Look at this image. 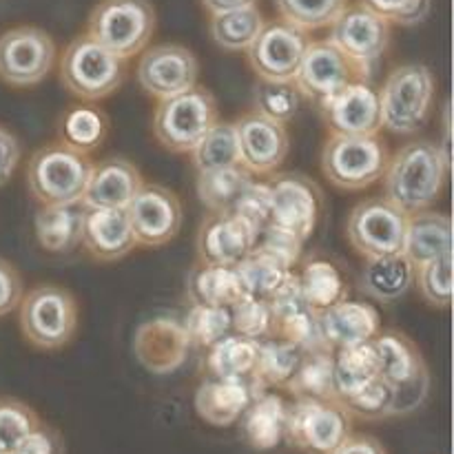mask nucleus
Returning <instances> with one entry per match:
<instances>
[{"label":"nucleus","mask_w":454,"mask_h":454,"mask_svg":"<svg viewBox=\"0 0 454 454\" xmlns=\"http://www.w3.org/2000/svg\"><path fill=\"white\" fill-rule=\"evenodd\" d=\"M450 173V155L443 153L439 142L415 137L390 153L384 182V198L395 207L411 213L433 208L446 189Z\"/></svg>","instance_id":"1"},{"label":"nucleus","mask_w":454,"mask_h":454,"mask_svg":"<svg viewBox=\"0 0 454 454\" xmlns=\"http://www.w3.org/2000/svg\"><path fill=\"white\" fill-rule=\"evenodd\" d=\"M380 377L390 386L388 419L419 411L430 395V371L419 346L399 331H380L372 337Z\"/></svg>","instance_id":"2"},{"label":"nucleus","mask_w":454,"mask_h":454,"mask_svg":"<svg viewBox=\"0 0 454 454\" xmlns=\"http://www.w3.org/2000/svg\"><path fill=\"white\" fill-rule=\"evenodd\" d=\"M377 93L381 129H388L395 136H415L433 115L437 80L424 62H406L386 75Z\"/></svg>","instance_id":"3"},{"label":"nucleus","mask_w":454,"mask_h":454,"mask_svg":"<svg viewBox=\"0 0 454 454\" xmlns=\"http://www.w3.org/2000/svg\"><path fill=\"white\" fill-rule=\"evenodd\" d=\"M78 301L74 293L56 284H40L22 293L18 326L27 344L38 350L65 348L78 331Z\"/></svg>","instance_id":"4"},{"label":"nucleus","mask_w":454,"mask_h":454,"mask_svg":"<svg viewBox=\"0 0 454 454\" xmlns=\"http://www.w3.org/2000/svg\"><path fill=\"white\" fill-rule=\"evenodd\" d=\"M158 29V13L151 0H100L87 18L89 38L114 56L131 60L145 51Z\"/></svg>","instance_id":"5"},{"label":"nucleus","mask_w":454,"mask_h":454,"mask_svg":"<svg viewBox=\"0 0 454 454\" xmlns=\"http://www.w3.org/2000/svg\"><path fill=\"white\" fill-rule=\"evenodd\" d=\"M91 168L89 153L51 142L31 153L25 168L27 189L40 204L80 202Z\"/></svg>","instance_id":"6"},{"label":"nucleus","mask_w":454,"mask_h":454,"mask_svg":"<svg viewBox=\"0 0 454 454\" xmlns=\"http://www.w3.org/2000/svg\"><path fill=\"white\" fill-rule=\"evenodd\" d=\"M390 149L380 136L328 133L319 153L324 177L340 191H364L381 180Z\"/></svg>","instance_id":"7"},{"label":"nucleus","mask_w":454,"mask_h":454,"mask_svg":"<svg viewBox=\"0 0 454 454\" xmlns=\"http://www.w3.org/2000/svg\"><path fill=\"white\" fill-rule=\"evenodd\" d=\"M217 122L220 109L215 96L202 84H195L158 102L153 114V136L167 151L191 153Z\"/></svg>","instance_id":"8"},{"label":"nucleus","mask_w":454,"mask_h":454,"mask_svg":"<svg viewBox=\"0 0 454 454\" xmlns=\"http://www.w3.org/2000/svg\"><path fill=\"white\" fill-rule=\"evenodd\" d=\"M60 82L78 100L98 102L118 91L127 75V60L114 56L87 34L78 35L60 56Z\"/></svg>","instance_id":"9"},{"label":"nucleus","mask_w":454,"mask_h":454,"mask_svg":"<svg viewBox=\"0 0 454 454\" xmlns=\"http://www.w3.org/2000/svg\"><path fill=\"white\" fill-rule=\"evenodd\" d=\"M353 433V417L340 402L295 399L288 403L284 442L301 454H331Z\"/></svg>","instance_id":"10"},{"label":"nucleus","mask_w":454,"mask_h":454,"mask_svg":"<svg viewBox=\"0 0 454 454\" xmlns=\"http://www.w3.org/2000/svg\"><path fill=\"white\" fill-rule=\"evenodd\" d=\"M406 226L408 213L381 195L355 204L346 220V235L350 247L366 260L402 253Z\"/></svg>","instance_id":"11"},{"label":"nucleus","mask_w":454,"mask_h":454,"mask_svg":"<svg viewBox=\"0 0 454 454\" xmlns=\"http://www.w3.org/2000/svg\"><path fill=\"white\" fill-rule=\"evenodd\" d=\"M56 62L51 34L34 25L12 27L0 34V80L27 89L43 82Z\"/></svg>","instance_id":"12"},{"label":"nucleus","mask_w":454,"mask_h":454,"mask_svg":"<svg viewBox=\"0 0 454 454\" xmlns=\"http://www.w3.org/2000/svg\"><path fill=\"white\" fill-rule=\"evenodd\" d=\"M372 69L366 65H359L353 58L335 47L331 40H310L306 49L301 65L295 74V87L309 100L319 102L324 98L333 96L346 84L357 82V80H371Z\"/></svg>","instance_id":"13"},{"label":"nucleus","mask_w":454,"mask_h":454,"mask_svg":"<svg viewBox=\"0 0 454 454\" xmlns=\"http://www.w3.org/2000/svg\"><path fill=\"white\" fill-rule=\"evenodd\" d=\"M309 44V31L291 25L284 18H275L264 22L244 53L248 67L260 80H295Z\"/></svg>","instance_id":"14"},{"label":"nucleus","mask_w":454,"mask_h":454,"mask_svg":"<svg viewBox=\"0 0 454 454\" xmlns=\"http://www.w3.org/2000/svg\"><path fill=\"white\" fill-rule=\"evenodd\" d=\"M270 224L306 242L315 233L322 217L324 195L317 182L304 173H278L269 180Z\"/></svg>","instance_id":"15"},{"label":"nucleus","mask_w":454,"mask_h":454,"mask_svg":"<svg viewBox=\"0 0 454 454\" xmlns=\"http://www.w3.org/2000/svg\"><path fill=\"white\" fill-rule=\"evenodd\" d=\"M136 78L142 91H146L155 100H164L198 84L200 62L184 44H153L140 53Z\"/></svg>","instance_id":"16"},{"label":"nucleus","mask_w":454,"mask_h":454,"mask_svg":"<svg viewBox=\"0 0 454 454\" xmlns=\"http://www.w3.org/2000/svg\"><path fill=\"white\" fill-rule=\"evenodd\" d=\"M328 29H331L328 40L340 51L371 69H375L393 43V25L359 3L346 4L344 12L333 20Z\"/></svg>","instance_id":"17"},{"label":"nucleus","mask_w":454,"mask_h":454,"mask_svg":"<svg viewBox=\"0 0 454 454\" xmlns=\"http://www.w3.org/2000/svg\"><path fill=\"white\" fill-rule=\"evenodd\" d=\"M328 133L337 136H380V93L372 80L346 84L333 96L315 102Z\"/></svg>","instance_id":"18"},{"label":"nucleus","mask_w":454,"mask_h":454,"mask_svg":"<svg viewBox=\"0 0 454 454\" xmlns=\"http://www.w3.org/2000/svg\"><path fill=\"white\" fill-rule=\"evenodd\" d=\"M129 222L137 247H167L182 229V202L171 189L162 184H142L127 207Z\"/></svg>","instance_id":"19"},{"label":"nucleus","mask_w":454,"mask_h":454,"mask_svg":"<svg viewBox=\"0 0 454 454\" xmlns=\"http://www.w3.org/2000/svg\"><path fill=\"white\" fill-rule=\"evenodd\" d=\"M239 164L251 176H270L278 171L291 151L286 124H279L257 111H248L235 120Z\"/></svg>","instance_id":"20"},{"label":"nucleus","mask_w":454,"mask_h":454,"mask_svg":"<svg viewBox=\"0 0 454 454\" xmlns=\"http://www.w3.org/2000/svg\"><path fill=\"white\" fill-rule=\"evenodd\" d=\"M255 239V229L233 213H208L195 235L198 262L238 266L253 251Z\"/></svg>","instance_id":"21"},{"label":"nucleus","mask_w":454,"mask_h":454,"mask_svg":"<svg viewBox=\"0 0 454 454\" xmlns=\"http://www.w3.org/2000/svg\"><path fill=\"white\" fill-rule=\"evenodd\" d=\"M264 393L253 377L247 380H220L204 377L195 390L193 406L200 419L213 428H229L239 421L248 403Z\"/></svg>","instance_id":"22"},{"label":"nucleus","mask_w":454,"mask_h":454,"mask_svg":"<svg viewBox=\"0 0 454 454\" xmlns=\"http://www.w3.org/2000/svg\"><path fill=\"white\" fill-rule=\"evenodd\" d=\"M145 184L140 168L127 158H106L93 164L80 204L84 208H127Z\"/></svg>","instance_id":"23"},{"label":"nucleus","mask_w":454,"mask_h":454,"mask_svg":"<svg viewBox=\"0 0 454 454\" xmlns=\"http://www.w3.org/2000/svg\"><path fill=\"white\" fill-rule=\"evenodd\" d=\"M80 244L98 262H118L137 247L127 208H84Z\"/></svg>","instance_id":"24"},{"label":"nucleus","mask_w":454,"mask_h":454,"mask_svg":"<svg viewBox=\"0 0 454 454\" xmlns=\"http://www.w3.org/2000/svg\"><path fill=\"white\" fill-rule=\"evenodd\" d=\"M319 333L333 350L371 341L381 331L380 310L362 300H341L340 304L317 313Z\"/></svg>","instance_id":"25"},{"label":"nucleus","mask_w":454,"mask_h":454,"mask_svg":"<svg viewBox=\"0 0 454 454\" xmlns=\"http://www.w3.org/2000/svg\"><path fill=\"white\" fill-rule=\"evenodd\" d=\"M133 346L146 371L155 375H167L184 364L191 344L182 324L171 322V319H153L137 331Z\"/></svg>","instance_id":"26"},{"label":"nucleus","mask_w":454,"mask_h":454,"mask_svg":"<svg viewBox=\"0 0 454 454\" xmlns=\"http://www.w3.org/2000/svg\"><path fill=\"white\" fill-rule=\"evenodd\" d=\"M288 403L279 395L264 390L239 417V434L257 452H269L284 442Z\"/></svg>","instance_id":"27"},{"label":"nucleus","mask_w":454,"mask_h":454,"mask_svg":"<svg viewBox=\"0 0 454 454\" xmlns=\"http://www.w3.org/2000/svg\"><path fill=\"white\" fill-rule=\"evenodd\" d=\"M402 253L415 269L434 257L452 253V217L434 208L411 213Z\"/></svg>","instance_id":"28"},{"label":"nucleus","mask_w":454,"mask_h":454,"mask_svg":"<svg viewBox=\"0 0 454 454\" xmlns=\"http://www.w3.org/2000/svg\"><path fill=\"white\" fill-rule=\"evenodd\" d=\"M84 207L71 204H40L34 217L35 239L51 255H67L80 247Z\"/></svg>","instance_id":"29"},{"label":"nucleus","mask_w":454,"mask_h":454,"mask_svg":"<svg viewBox=\"0 0 454 454\" xmlns=\"http://www.w3.org/2000/svg\"><path fill=\"white\" fill-rule=\"evenodd\" d=\"M415 284V266L403 253L395 255L366 257L362 275H359V288L380 304H395Z\"/></svg>","instance_id":"30"},{"label":"nucleus","mask_w":454,"mask_h":454,"mask_svg":"<svg viewBox=\"0 0 454 454\" xmlns=\"http://www.w3.org/2000/svg\"><path fill=\"white\" fill-rule=\"evenodd\" d=\"M247 295L235 266L198 264L191 269L186 278V297L191 304L204 306H226L231 309Z\"/></svg>","instance_id":"31"},{"label":"nucleus","mask_w":454,"mask_h":454,"mask_svg":"<svg viewBox=\"0 0 454 454\" xmlns=\"http://www.w3.org/2000/svg\"><path fill=\"white\" fill-rule=\"evenodd\" d=\"M207 350V359H204L207 377L247 380V377H253V371H255L260 341L248 340V337L238 335V333H229Z\"/></svg>","instance_id":"32"},{"label":"nucleus","mask_w":454,"mask_h":454,"mask_svg":"<svg viewBox=\"0 0 454 454\" xmlns=\"http://www.w3.org/2000/svg\"><path fill=\"white\" fill-rule=\"evenodd\" d=\"M295 399H324L337 402L335 377H333V348H310L301 353L297 371L286 384Z\"/></svg>","instance_id":"33"},{"label":"nucleus","mask_w":454,"mask_h":454,"mask_svg":"<svg viewBox=\"0 0 454 454\" xmlns=\"http://www.w3.org/2000/svg\"><path fill=\"white\" fill-rule=\"evenodd\" d=\"M333 377H335L337 402L357 393L362 386L380 377V359L372 340L333 350Z\"/></svg>","instance_id":"34"},{"label":"nucleus","mask_w":454,"mask_h":454,"mask_svg":"<svg viewBox=\"0 0 454 454\" xmlns=\"http://www.w3.org/2000/svg\"><path fill=\"white\" fill-rule=\"evenodd\" d=\"M297 278H300L301 295L315 313H322L348 297V284L344 275L328 260L304 262Z\"/></svg>","instance_id":"35"},{"label":"nucleus","mask_w":454,"mask_h":454,"mask_svg":"<svg viewBox=\"0 0 454 454\" xmlns=\"http://www.w3.org/2000/svg\"><path fill=\"white\" fill-rule=\"evenodd\" d=\"M264 16L257 4L242 9H231L224 13H213L208 20V34L213 43L224 51H247L260 29L264 27Z\"/></svg>","instance_id":"36"},{"label":"nucleus","mask_w":454,"mask_h":454,"mask_svg":"<svg viewBox=\"0 0 454 454\" xmlns=\"http://www.w3.org/2000/svg\"><path fill=\"white\" fill-rule=\"evenodd\" d=\"M251 180V173L242 164H235V167L200 171L195 189H198L200 202L208 208V213H231L235 200Z\"/></svg>","instance_id":"37"},{"label":"nucleus","mask_w":454,"mask_h":454,"mask_svg":"<svg viewBox=\"0 0 454 454\" xmlns=\"http://www.w3.org/2000/svg\"><path fill=\"white\" fill-rule=\"evenodd\" d=\"M301 353L304 350L300 346L291 344L286 340H279V337H269V340L260 341V355H257L253 380L264 390L286 388L293 372L297 371Z\"/></svg>","instance_id":"38"},{"label":"nucleus","mask_w":454,"mask_h":454,"mask_svg":"<svg viewBox=\"0 0 454 454\" xmlns=\"http://www.w3.org/2000/svg\"><path fill=\"white\" fill-rule=\"evenodd\" d=\"M235 270H238L239 279H242V286L247 295L269 300V297L282 286V282L291 275L293 269H288L284 262L275 260L269 253L253 248V251L235 266Z\"/></svg>","instance_id":"39"},{"label":"nucleus","mask_w":454,"mask_h":454,"mask_svg":"<svg viewBox=\"0 0 454 454\" xmlns=\"http://www.w3.org/2000/svg\"><path fill=\"white\" fill-rule=\"evenodd\" d=\"M109 120L96 106H75L62 118L60 142L82 153H91L105 142Z\"/></svg>","instance_id":"40"},{"label":"nucleus","mask_w":454,"mask_h":454,"mask_svg":"<svg viewBox=\"0 0 454 454\" xmlns=\"http://www.w3.org/2000/svg\"><path fill=\"white\" fill-rule=\"evenodd\" d=\"M191 162L195 171H213V168H226L239 164L238 133L233 122H217L202 140L191 151Z\"/></svg>","instance_id":"41"},{"label":"nucleus","mask_w":454,"mask_h":454,"mask_svg":"<svg viewBox=\"0 0 454 454\" xmlns=\"http://www.w3.org/2000/svg\"><path fill=\"white\" fill-rule=\"evenodd\" d=\"M301 98L304 96L293 80H260L253 91V111L279 124H288L300 114Z\"/></svg>","instance_id":"42"},{"label":"nucleus","mask_w":454,"mask_h":454,"mask_svg":"<svg viewBox=\"0 0 454 454\" xmlns=\"http://www.w3.org/2000/svg\"><path fill=\"white\" fill-rule=\"evenodd\" d=\"M182 328H184L191 346L211 348L215 341L233 333L231 309H226V306L193 304L189 313H186L184 322H182Z\"/></svg>","instance_id":"43"},{"label":"nucleus","mask_w":454,"mask_h":454,"mask_svg":"<svg viewBox=\"0 0 454 454\" xmlns=\"http://www.w3.org/2000/svg\"><path fill=\"white\" fill-rule=\"evenodd\" d=\"M350 0H273L279 18L304 31L326 29Z\"/></svg>","instance_id":"44"},{"label":"nucleus","mask_w":454,"mask_h":454,"mask_svg":"<svg viewBox=\"0 0 454 454\" xmlns=\"http://www.w3.org/2000/svg\"><path fill=\"white\" fill-rule=\"evenodd\" d=\"M43 424L29 403L13 397H0V454H12Z\"/></svg>","instance_id":"45"},{"label":"nucleus","mask_w":454,"mask_h":454,"mask_svg":"<svg viewBox=\"0 0 454 454\" xmlns=\"http://www.w3.org/2000/svg\"><path fill=\"white\" fill-rule=\"evenodd\" d=\"M415 282L426 304L448 309L452 304V253L417 266Z\"/></svg>","instance_id":"46"},{"label":"nucleus","mask_w":454,"mask_h":454,"mask_svg":"<svg viewBox=\"0 0 454 454\" xmlns=\"http://www.w3.org/2000/svg\"><path fill=\"white\" fill-rule=\"evenodd\" d=\"M231 324L233 333L248 340L264 341L273 337V313L266 300L244 295L238 304L231 306Z\"/></svg>","instance_id":"47"},{"label":"nucleus","mask_w":454,"mask_h":454,"mask_svg":"<svg viewBox=\"0 0 454 454\" xmlns=\"http://www.w3.org/2000/svg\"><path fill=\"white\" fill-rule=\"evenodd\" d=\"M393 393H390V386L386 384L381 377L368 381L366 386L357 390V393L348 395L346 399H341V406L348 411V415L357 417V419L366 421H377V419H388V408Z\"/></svg>","instance_id":"48"},{"label":"nucleus","mask_w":454,"mask_h":454,"mask_svg":"<svg viewBox=\"0 0 454 454\" xmlns=\"http://www.w3.org/2000/svg\"><path fill=\"white\" fill-rule=\"evenodd\" d=\"M231 213L238 215L239 220L247 222L248 226H253L255 233L260 235L262 231L270 224L269 182H255V180L248 182V184L244 186L242 193H239V198L235 200Z\"/></svg>","instance_id":"49"},{"label":"nucleus","mask_w":454,"mask_h":454,"mask_svg":"<svg viewBox=\"0 0 454 454\" xmlns=\"http://www.w3.org/2000/svg\"><path fill=\"white\" fill-rule=\"evenodd\" d=\"M372 13L388 20L390 25L415 27L433 12V0H357Z\"/></svg>","instance_id":"50"},{"label":"nucleus","mask_w":454,"mask_h":454,"mask_svg":"<svg viewBox=\"0 0 454 454\" xmlns=\"http://www.w3.org/2000/svg\"><path fill=\"white\" fill-rule=\"evenodd\" d=\"M257 251H264L269 255H273L275 260L284 262L288 269L297 264L301 260V248H304V242H301L297 235H293L291 231H284L279 226L269 224L255 239Z\"/></svg>","instance_id":"51"},{"label":"nucleus","mask_w":454,"mask_h":454,"mask_svg":"<svg viewBox=\"0 0 454 454\" xmlns=\"http://www.w3.org/2000/svg\"><path fill=\"white\" fill-rule=\"evenodd\" d=\"M22 278L12 262L0 257V317L18 309L22 300Z\"/></svg>","instance_id":"52"},{"label":"nucleus","mask_w":454,"mask_h":454,"mask_svg":"<svg viewBox=\"0 0 454 454\" xmlns=\"http://www.w3.org/2000/svg\"><path fill=\"white\" fill-rule=\"evenodd\" d=\"M12 454H62V439L56 430L40 424Z\"/></svg>","instance_id":"53"},{"label":"nucleus","mask_w":454,"mask_h":454,"mask_svg":"<svg viewBox=\"0 0 454 454\" xmlns=\"http://www.w3.org/2000/svg\"><path fill=\"white\" fill-rule=\"evenodd\" d=\"M20 140L7 127L0 124V186H4L13 177L18 164H20Z\"/></svg>","instance_id":"54"},{"label":"nucleus","mask_w":454,"mask_h":454,"mask_svg":"<svg viewBox=\"0 0 454 454\" xmlns=\"http://www.w3.org/2000/svg\"><path fill=\"white\" fill-rule=\"evenodd\" d=\"M331 454H388L384 443L372 434L350 433Z\"/></svg>","instance_id":"55"},{"label":"nucleus","mask_w":454,"mask_h":454,"mask_svg":"<svg viewBox=\"0 0 454 454\" xmlns=\"http://www.w3.org/2000/svg\"><path fill=\"white\" fill-rule=\"evenodd\" d=\"M200 3L213 16V13L231 12V9L251 7V4H257V0H200Z\"/></svg>","instance_id":"56"}]
</instances>
